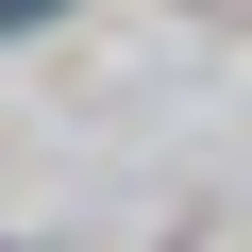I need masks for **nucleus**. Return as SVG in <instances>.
Here are the masks:
<instances>
[{
    "mask_svg": "<svg viewBox=\"0 0 252 252\" xmlns=\"http://www.w3.org/2000/svg\"><path fill=\"white\" fill-rule=\"evenodd\" d=\"M34 17H67V0H0V34H34Z\"/></svg>",
    "mask_w": 252,
    "mask_h": 252,
    "instance_id": "nucleus-1",
    "label": "nucleus"
}]
</instances>
